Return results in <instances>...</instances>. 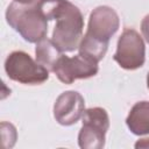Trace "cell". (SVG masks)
<instances>
[{"instance_id":"6da1fadb","label":"cell","mask_w":149,"mask_h":149,"mask_svg":"<svg viewBox=\"0 0 149 149\" xmlns=\"http://www.w3.org/2000/svg\"><path fill=\"white\" fill-rule=\"evenodd\" d=\"M48 21L55 20L51 41L62 52L74 51L83 37L84 17L80 9L69 0H37Z\"/></svg>"},{"instance_id":"7a4b0ae2","label":"cell","mask_w":149,"mask_h":149,"mask_svg":"<svg viewBox=\"0 0 149 149\" xmlns=\"http://www.w3.org/2000/svg\"><path fill=\"white\" fill-rule=\"evenodd\" d=\"M119 26V15L113 8L108 6L94 8L90 14L87 30L78 47L79 55L97 63L100 62L106 55L109 40L118 31Z\"/></svg>"},{"instance_id":"3957f363","label":"cell","mask_w":149,"mask_h":149,"mask_svg":"<svg viewBox=\"0 0 149 149\" xmlns=\"http://www.w3.org/2000/svg\"><path fill=\"white\" fill-rule=\"evenodd\" d=\"M6 21L29 43H38L48 33L49 21L36 2L31 5L12 2L6 10Z\"/></svg>"},{"instance_id":"277c9868","label":"cell","mask_w":149,"mask_h":149,"mask_svg":"<svg viewBox=\"0 0 149 149\" xmlns=\"http://www.w3.org/2000/svg\"><path fill=\"white\" fill-rule=\"evenodd\" d=\"M5 71L9 79L26 85H40L49 78V70L24 51L10 52L5 61Z\"/></svg>"},{"instance_id":"5b68a950","label":"cell","mask_w":149,"mask_h":149,"mask_svg":"<svg viewBox=\"0 0 149 149\" xmlns=\"http://www.w3.org/2000/svg\"><path fill=\"white\" fill-rule=\"evenodd\" d=\"M109 128V118L105 108L92 107L83 113V126L78 134V144L81 149H101Z\"/></svg>"},{"instance_id":"8992f818","label":"cell","mask_w":149,"mask_h":149,"mask_svg":"<svg viewBox=\"0 0 149 149\" xmlns=\"http://www.w3.org/2000/svg\"><path fill=\"white\" fill-rule=\"evenodd\" d=\"M114 61L126 70H136L144 64L146 47L135 29H125L118 40Z\"/></svg>"},{"instance_id":"52a82bcc","label":"cell","mask_w":149,"mask_h":149,"mask_svg":"<svg viewBox=\"0 0 149 149\" xmlns=\"http://www.w3.org/2000/svg\"><path fill=\"white\" fill-rule=\"evenodd\" d=\"M98 63L81 55L69 57L62 55L56 62L52 72L64 84H72L77 79H86L98 73Z\"/></svg>"},{"instance_id":"ba28073f","label":"cell","mask_w":149,"mask_h":149,"mask_svg":"<svg viewBox=\"0 0 149 149\" xmlns=\"http://www.w3.org/2000/svg\"><path fill=\"white\" fill-rule=\"evenodd\" d=\"M85 111V101L77 91H65L58 95L54 105V116L62 126L76 123Z\"/></svg>"},{"instance_id":"9c48e42d","label":"cell","mask_w":149,"mask_h":149,"mask_svg":"<svg viewBox=\"0 0 149 149\" xmlns=\"http://www.w3.org/2000/svg\"><path fill=\"white\" fill-rule=\"evenodd\" d=\"M126 123L129 130L135 135L149 134V101L136 102L132 107Z\"/></svg>"},{"instance_id":"30bf717a","label":"cell","mask_w":149,"mask_h":149,"mask_svg":"<svg viewBox=\"0 0 149 149\" xmlns=\"http://www.w3.org/2000/svg\"><path fill=\"white\" fill-rule=\"evenodd\" d=\"M35 55H36V61L42 64L44 68H47L49 71H52L56 62L58 58L63 55L62 51L54 44L51 40L43 38L36 44L35 48Z\"/></svg>"},{"instance_id":"8fae6325","label":"cell","mask_w":149,"mask_h":149,"mask_svg":"<svg viewBox=\"0 0 149 149\" xmlns=\"http://www.w3.org/2000/svg\"><path fill=\"white\" fill-rule=\"evenodd\" d=\"M141 31H142V35H143L144 40L149 44V14L146 15L143 17L142 22H141Z\"/></svg>"},{"instance_id":"7c38bea8","label":"cell","mask_w":149,"mask_h":149,"mask_svg":"<svg viewBox=\"0 0 149 149\" xmlns=\"http://www.w3.org/2000/svg\"><path fill=\"white\" fill-rule=\"evenodd\" d=\"M135 148H149V139H141L135 143Z\"/></svg>"},{"instance_id":"4fadbf2b","label":"cell","mask_w":149,"mask_h":149,"mask_svg":"<svg viewBox=\"0 0 149 149\" xmlns=\"http://www.w3.org/2000/svg\"><path fill=\"white\" fill-rule=\"evenodd\" d=\"M36 1L37 0H14V2H19V3H23V5H31Z\"/></svg>"},{"instance_id":"5bb4252c","label":"cell","mask_w":149,"mask_h":149,"mask_svg":"<svg viewBox=\"0 0 149 149\" xmlns=\"http://www.w3.org/2000/svg\"><path fill=\"white\" fill-rule=\"evenodd\" d=\"M147 86H148V88H149V72H148V74H147Z\"/></svg>"}]
</instances>
